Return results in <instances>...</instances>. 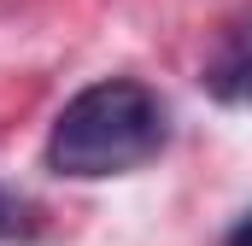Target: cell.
<instances>
[{"instance_id":"cell-2","label":"cell","mask_w":252,"mask_h":246,"mask_svg":"<svg viewBox=\"0 0 252 246\" xmlns=\"http://www.w3.org/2000/svg\"><path fill=\"white\" fill-rule=\"evenodd\" d=\"M199 76L223 106H252V6L223 24V35L211 41Z\"/></svg>"},{"instance_id":"cell-3","label":"cell","mask_w":252,"mask_h":246,"mask_svg":"<svg viewBox=\"0 0 252 246\" xmlns=\"http://www.w3.org/2000/svg\"><path fill=\"white\" fill-rule=\"evenodd\" d=\"M18 229H24V199L0 193V235H18Z\"/></svg>"},{"instance_id":"cell-1","label":"cell","mask_w":252,"mask_h":246,"mask_svg":"<svg viewBox=\"0 0 252 246\" xmlns=\"http://www.w3.org/2000/svg\"><path fill=\"white\" fill-rule=\"evenodd\" d=\"M164 141H170L164 100L135 76H106V82H88L76 100H64V112L53 118L47 170L76 176V182L124 176V170H141L147 158H158Z\"/></svg>"},{"instance_id":"cell-4","label":"cell","mask_w":252,"mask_h":246,"mask_svg":"<svg viewBox=\"0 0 252 246\" xmlns=\"http://www.w3.org/2000/svg\"><path fill=\"white\" fill-rule=\"evenodd\" d=\"M229 246H252V211L235 223V229H229Z\"/></svg>"}]
</instances>
